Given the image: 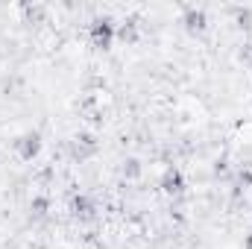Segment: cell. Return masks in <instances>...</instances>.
Wrapping results in <instances>:
<instances>
[{
  "label": "cell",
  "mask_w": 252,
  "mask_h": 249,
  "mask_svg": "<svg viewBox=\"0 0 252 249\" xmlns=\"http://www.w3.org/2000/svg\"><path fill=\"white\" fill-rule=\"evenodd\" d=\"M94 38H97V44H109V38H112V24L109 21H94Z\"/></svg>",
  "instance_id": "obj_1"
},
{
  "label": "cell",
  "mask_w": 252,
  "mask_h": 249,
  "mask_svg": "<svg viewBox=\"0 0 252 249\" xmlns=\"http://www.w3.org/2000/svg\"><path fill=\"white\" fill-rule=\"evenodd\" d=\"M35 153H38V135H27L24 138V158L35 156Z\"/></svg>",
  "instance_id": "obj_2"
},
{
  "label": "cell",
  "mask_w": 252,
  "mask_h": 249,
  "mask_svg": "<svg viewBox=\"0 0 252 249\" xmlns=\"http://www.w3.org/2000/svg\"><path fill=\"white\" fill-rule=\"evenodd\" d=\"M179 185H182V179H179V173H167V179H164V187L176 193V190H182Z\"/></svg>",
  "instance_id": "obj_3"
}]
</instances>
